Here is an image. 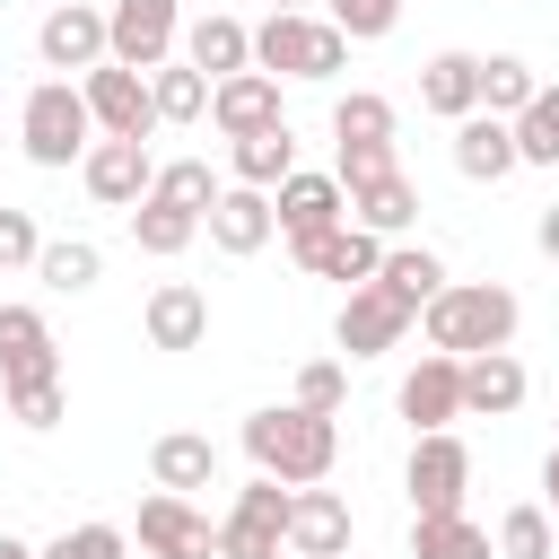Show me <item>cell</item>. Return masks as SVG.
<instances>
[{
    "mask_svg": "<svg viewBox=\"0 0 559 559\" xmlns=\"http://www.w3.org/2000/svg\"><path fill=\"white\" fill-rule=\"evenodd\" d=\"M35 280H44L52 297H79V288H96V280H105V253H96L87 236H44V253H35Z\"/></svg>",
    "mask_w": 559,
    "mask_h": 559,
    "instance_id": "29",
    "label": "cell"
},
{
    "mask_svg": "<svg viewBox=\"0 0 559 559\" xmlns=\"http://www.w3.org/2000/svg\"><path fill=\"white\" fill-rule=\"evenodd\" d=\"M332 175H341V192H367V183H384L402 166H393V140H341L332 148Z\"/></svg>",
    "mask_w": 559,
    "mask_h": 559,
    "instance_id": "36",
    "label": "cell"
},
{
    "mask_svg": "<svg viewBox=\"0 0 559 559\" xmlns=\"http://www.w3.org/2000/svg\"><path fill=\"white\" fill-rule=\"evenodd\" d=\"M288 262H297V271H314V280L367 288V280L384 271V236H367V227H332V236H306V245H288Z\"/></svg>",
    "mask_w": 559,
    "mask_h": 559,
    "instance_id": "16",
    "label": "cell"
},
{
    "mask_svg": "<svg viewBox=\"0 0 559 559\" xmlns=\"http://www.w3.org/2000/svg\"><path fill=\"white\" fill-rule=\"evenodd\" d=\"M183 61H192V70H201V79L218 87V79L253 70V26H245V17H218V9H210V17H192V26H183Z\"/></svg>",
    "mask_w": 559,
    "mask_h": 559,
    "instance_id": "22",
    "label": "cell"
},
{
    "mask_svg": "<svg viewBox=\"0 0 559 559\" xmlns=\"http://www.w3.org/2000/svg\"><path fill=\"white\" fill-rule=\"evenodd\" d=\"M9 402V419L17 428H61V411H70V393L61 384H17V393H0Z\"/></svg>",
    "mask_w": 559,
    "mask_h": 559,
    "instance_id": "42",
    "label": "cell"
},
{
    "mask_svg": "<svg viewBox=\"0 0 559 559\" xmlns=\"http://www.w3.org/2000/svg\"><path fill=\"white\" fill-rule=\"evenodd\" d=\"M349 550V498L341 489H297L288 498V559H341Z\"/></svg>",
    "mask_w": 559,
    "mask_h": 559,
    "instance_id": "20",
    "label": "cell"
},
{
    "mask_svg": "<svg viewBox=\"0 0 559 559\" xmlns=\"http://www.w3.org/2000/svg\"><path fill=\"white\" fill-rule=\"evenodd\" d=\"M341 140H393V96L349 87V96L332 105V148H341Z\"/></svg>",
    "mask_w": 559,
    "mask_h": 559,
    "instance_id": "35",
    "label": "cell"
},
{
    "mask_svg": "<svg viewBox=\"0 0 559 559\" xmlns=\"http://www.w3.org/2000/svg\"><path fill=\"white\" fill-rule=\"evenodd\" d=\"M533 96H542V79H533V61H524V52H489V61H480V114L515 122Z\"/></svg>",
    "mask_w": 559,
    "mask_h": 559,
    "instance_id": "32",
    "label": "cell"
},
{
    "mask_svg": "<svg viewBox=\"0 0 559 559\" xmlns=\"http://www.w3.org/2000/svg\"><path fill=\"white\" fill-rule=\"evenodd\" d=\"M341 402H349V367H341V358H306V367H297V411L341 419Z\"/></svg>",
    "mask_w": 559,
    "mask_h": 559,
    "instance_id": "38",
    "label": "cell"
},
{
    "mask_svg": "<svg viewBox=\"0 0 559 559\" xmlns=\"http://www.w3.org/2000/svg\"><path fill=\"white\" fill-rule=\"evenodd\" d=\"M297 175V131H253V140H227V183H253V192H280Z\"/></svg>",
    "mask_w": 559,
    "mask_h": 559,
    "instance_id": "25",
    "label": "cell"
},
{
    "mask_svg": "<svg viewBox=\"0 0 559 559\" xmlns=\"http://www.w3.org/2000/svg\"><path fill=\"white\" fill-rule=\"evenodd\" d=\"M0 559H44L35 542H17V533H0Z\"/></svg>",
    "mask_w": 559,
    "mask_h": 559,
    "instance_id": "46",
    "label": "cell"
},
{
    "mask_svg": "<svg viewBox=\"0 0 559 559\" xmlns=\"http://www.w3.org/2000/svg\"><path fill=\"white\" fill-rule=\"evenodd\" d=\"M419 105L445 114V122L480 114V52H437V61L419 70Z\"/></svg>",
    "mask_w": 559,
    "mask_h": 559,
    "instance_id": "26",
    "label": "cell"
},
{
    "mask_svg": "<svg viewBox=\"0 0 559 559\" xmlns=\"http://www.w3.org/2000/svg\"><path fill=\"white\" fill-rule=\"evenodd\" d=\"M533 236H542V253H550V262H559V201H550V210H542V227H533Z\"/></svg>",
    "mask_w": 559,
    "mask_h": 559,
    "instance_id": "45",
    "label": "cell"
},
{
    "mask_svg": "<svg viewBox=\"0 0 559 559\" xmlns=\"http://www.w3.org/2000/svg\"><path fill=\"white\" fill-rule=\"evenodd\" d=\"M341 61H349V35L314 9H271L253 26V70H271V79H332Z\"/></svg>",
    "mask_w": 559,
    "mask_h": 559,
    "instance_id": "4",
    "label": "cell"
},
{
    "mask_svg": "<svg viewBox=\"0 0 559 559\" xmlns=\"http://www.w3.org/2000/svg\"><path fill=\"white\" fill-rule=\"evenodd\" d=\"M17 140H26V166L61 175V166H79V157L96 148V114H87V96H79L70 79H44V87H26V105H17Z\"/></svg>",
    "mask_w": 559,
    "mask_h": 559,
    "instance_id": "3",
    "label": "cell"
},
{
    "mask_svg": "<svg viewBox=\"0 0 559 559\" xmlns=\"http://www.w3.org/2000/svg\"><path fill=\"white\" fill-rule=\"evenodd\" d=\"M245 454H253L262 480H280V489H314V480H332V463H341V419L297 411V402H271V411L245 419Z\"/></svg>",
    "mask_w": 559,
    "mask_h": 559,
    "instance_id": "1",
    "label": "cell"
},
{
    "mask_svg": "<svg viewBox=\"0 0 559 559\" xmlns=\"http://www.w3.org/2000/svg\"><path fill=\"white\" fill-rule=\"evenodd\" d=\"M271 210H280V236H288V245L349 227V192H341V175H306V166H297V175L271 192Z\"/></svg>",
    "mask_w": 559,
    "mask_h": 559,
    "instance_id": "14",
    "label": "cell"
},
{
    "mask_svg": "<svg viewBox=\"0 0 559 559\" xmlns=\"http://www.w3.org/2000/svg\"><path fill=\"white\" fill-rule=\"evenodd\" d=\"M35 253H44V227L26 210H0V271H35Z\"/></svg>",
    "mask_w": 559,
    "mask_h": 559,
    "instance_id": "43",
    "label": "cell"
},
{
    "mask_svg": "<svg viewBox=\"0 0 559 559\" xmlns=\"http://www.w3.org/2000/svg\"><path fill=\"white\" fill-rule=\"evenodd\" d=\"M79 96H87V114H96V140H148V131H157L148 70L105 61V70H87V79H79Z\"/></svg>",
    "mask_w": 559,
    "mask_h": 559,
    "instance_id": "8",
    "label": "cell"
},
{
    "mask_svg": "<svg viewBox=\"0 0 559 559\" xmlns=\"http://www.w3.org/2000/svg\"><path fill=\"white\" fill-rule=\"evenodd\" d=\"M192 236H201V210H183V201H166V192H148V201L131 210V245L157 253V262H175Z\"/></svg>",
    "mask_w": 559,
    "mask_h": 559,
    "instance_id": "28",
    "label": "cell"
},
{
    "mask_svg": "<svg viewBox=\"0 0 559 559\" xmlns=\"http://www.w3.org/2000/svg\"><path fill=\"white\" fill-rule=\"evenodd\" d=\"M35 52H44V70H105L114 61V35H105V9H87V0H61V9H44V26H35Z\"/></svg>",
    "mask_w": 559,
    "mask_h": 559,
    "instance_id": "10",
    "label": "cell"
},
{
    "mask_svg": "<svg viewBox=\"0 0 559 559\" xmlns=\"http://www.w3.org/2000/svg\"><path fill=\"white\" fill-rule=\"evenodd\" d=\"M323 17L349 35V44H376V35H393V17H402V0H323Z\"/></svg>",
    "mask_w": 559,
    "mask_h": 559,
    "instance_id": "41",
    "label": "cell"
},
{
    "mask_svg": "<svg viewBox=\"0 0 559 559\" xmlns=\"http://www.w3.org/2000/svg\"><path fill=\"white\" fill-rule=\"evenodd\" d=\"M140 550L148 559H218V524L192 498H140Z\"/></svg>",
    "mask_w": 559,
    "mask_h": 559,
    "instance_id": "13",
    "label": "cell"
},
{
    "mask_svg": "<svg viewBox=\"0 0 559 559\" xmlns=\"http://www.w3.org/2000/svg\"><path fill=\"white\" fill-rule=\"evenodd\" d=\"M44 559H131V533L122 524H70L44 542Z\"/></svg>",
    "mask_w": 559,
    "mask_h": 559,
    "instance_id": "40",
    "label": "cell"
},
{
    "mask_svg": "<svg viewBox=\"0 0 559 559\" xmlns=\"http://www.w3.org/2000/svg\"><path fill=\"white\" fill-rule=\"evenodd\" d=\"M515 157L524 166H559V87L542 79V96L515 114Z\"/></svg>",
    "mask_w": 559,
    "mask_h": 559,
    "instance_id": "34",
    "label": "cell"
},
{
    "mask_svg": "<svg viewBox=\"0 0 559 559\" xmlns=\"http://www.w3.org/2000/svg\"><path fill=\"white\" fill-rule=\"evenodd\" d=\"M411 559H498L472 515H411Z\"/></svg>",
    "mask_w": 559,
    "mask_h": 559,
    "instance_id": "31",
    "label": "cell"
},
{
    "mask_svg": "<svg viewBox=\"0 0 559 559\" xmlns=\"http://www.w3.org/2000/svg\"><path fill=\"white\" fill-rule=\"evenodd\" d=\"M210 122H218L227 140L280 131V122H288V114H280V79H271V70H236V79H218V87H210Z\"/></svg>",
    "mask_w": 559,
    "mask_h": 559,
    "instance_id": "17",
    "label": "cell"
},
{
    "mask_svg": "<svg viewBox=\"0 0 559 559\" xmlns=\"http://www.w3.org/2000/svg\"><path fill=\"white\" fill-rule=\"evenodd\" d=\"M17 384H61V349H52L44 306H0V393H17Z\"/></svg>",
    "mask_w": 559,
    "mask_h": 559,
    "instance_id": "12",
    "label": "cell"
},
{
    "mask_svg": "<svg viewBox=\"0 0 559 559\" xmlns=\"http://www.w3.org/2000/svg\"><path fill=\"white\" fill-rule=\"evenodd\" d=\"M376 280H384L402 306L428 314V297L445 288V253H437V245H384V271H376Z\"/></svg>",
    "mask_w": 559,
    "mask_h": 559,
    "instance_id": "30",
    "label": "cell"
},
{
    "mask_svg": "<svg viewBox=\"0 0 559 559\" xmlns=\"http://www.w3.org/2000/svg\"><path fill=\"white\" fill-rule=\"evenodd\" d=\"M79 183H87L96 210H140L148 183H157V157H148V140H96L79 157Z\"/></svg>",
    "mask_w": 559,
    "mask_h": 559,
    "instance_id": "11",
    "label": "cell"
},
{
    "mask_svg": "<svg viewBox=\"0 0 559 559\" xmlns=\"http://www.w3.org/2000/svg\"><path fill=\"white\" fill-rule=\"evenodd\" d=\"M201 227H210V245H218V253H236V262H245V253H262V245L280 236V210H271V192L227 183V192L210 201V218H201Z\"/></svg>",
    "mask_w": 559,
    "mask_h": 559,
    "instance_id": "18",
    "label": "cell"
},
{
    "mask_svg": "<svg viewBox=\"0 0 559 559\" xmlns=\"http://www.w3.org/2000/svg\"><path fill=\"white\" fill-rule=\"evenodd\" d=\"M393 402H402L411 437H437V428H454V419H463V358H437V349H428V358L402 376V393H393Z\"/></svg>",
    "mask_w": 559,
    "mask_h": 559,
    "instance_id": "15",
    "label": "cell"
},
{
    "mask_svg": "<svg viewBox=\"0 0 559 559\" xmlns=\"http://www.w3.org/2000/svg\"><path fill=\"white\" fill-rule=\"evenodd\" d=\"M140 332H148V349H201L210 341V297L192 280H157L148 306H140Z\"/></svg>",
    "mask_w": 559,
    "mask_h": 559,
    "instance_id": "19",
    "label": "cell"
},
{
    "mask_svg": "<svg viewBox=\"0 0 559 559\" xmlns=\"http://www.w3.org/2000/svg\"><path fill=\"white\" fill-rule=\"evenodd\" d=\"M148 96H157V122H210V79L175 52L166 70H148Z\"/></svg>",
    "mask_w": 559,
    "mask_h": 559,
    "instance_id": "33",
    "label": "cell"
},
{
    "mask_svg": "<svg viewBox=\"0 0 559 559\" xmlns=\"http://www.w3.org/2000/svg\"><path fill=\"white\" fill-rule=\"evenodd\" d=\"M288 498L297 489H280V480H245L236 489V507L218 515V559H280L288 550Z\"/></svg>",
    "mask_w": 559,
    "mask_h": 559,
    "instance_id": "5",
    "label": "cell"
},
{
    "mask_svg": "<svg viewBox=\"0 0 559 559\" xmlns=\"http://www.w3.org/2000/svg\"><path fill=\"white\" fill-rule=\"evenodd\" d=\"M271 9H314V0H271Z\"/></svg>",
    "mask_w": 559,
    "mask_h": 559,
    "instance_id": "47",
    "label": "cell"
},
{
    "mask_svg": "<svg viewBox=\"0 0 559 559\" xmlns=\"http://www.w3.org/2000/svg\"><path fill=\"white\" fill-rule=\"evenodd\" d=\"M105 35H114V61L122 70H166L183 52V0H114L105 9Z\"/></svg>",
    "mask_w": 559,
    "mask_h": 559,
    "instance_id": "6",
    "label": "cell"
},
{
    "mask_svg": "<svg viewBox=\"0 0 559 559\" xmlns=\"http://www.w3.org/2000/svg\"><path fill=\"white\" fill-rule=\"evenodd\" d=\"M148 480H157L166 498H192V489H218V445H210L201 428H166V437L148 445Z\"/></svg>",
    "mask_w": 559,
    "mask_h": 559,
    "instance_id": "21",
    "label": "cell"
},
{
    "mask_svg": "<svg viewBox=\"0 0 559 559\" xmlns=\"http://www.w3.org/2000/svg\"><path fill=\"white\" fill-rule=\"evenodd\" d=\"M148 192H166V201H183V210H201V218H210V201H218L227 183L210 175V157H175V166H157V183H148Z\"/></svg>",
    "mask_w": 559,
    "mask_h": 559,
    "instance_id": "37",
    "label": "cell"
},
{
    "mask_svg": "<svg viewBox=\"0 0 559 559\" xmlns=\"http://www.w3.org/2000/svg\"><path fill=\"white\" fill-rule=\"evenodd\" d=\"M419 323V306H402L384 280H367V288H349L341 297V323H332V341L349 349V358H384V349H402V332Z\"/></svg>",
    "mask_w": 559,
    "mask_h": 559,
    "instance_id": "9",
    "label": "cell"
},
{
    "mask_svg": "<svg viewBox=\"0 0 559 559\" xmlns=\"http://www.w3.org/2000/svg\"><path fill=\"white\" fill-rule=\"evenodd\" d=\"M402 489H411V515H463V489H472V445H463L454 428L419 437V445H411Z\"/></svg>",
    "mask_w": 559,
    "mask_h": 559,
    "instance_id": "7",
    "label": "cell"
},
{
    "mask_svg": "<svg viewBox=\"0 0 559 559\" xmlns=\"http://www.w3.org/2000/svg\"><path fill=\"white\" fill-rule=\"evenodd\" d=\"M498 559H550V507H507L498 515Z\"/></svg>",
    "mask_w": 559,
    "mask_h": 559,
    "instance_id": "39",
    "label": "cell"
},
{
    "mask_svg": "<svg viewBox=\"0 0 559 559\" xmlns=\"http://www.w3.org/2000/svg\"><path fill=\"white\" fill-rule=\"evenodd\" d=\"M542 507H550V524H559V445H550V463H542Z\"/></svg>",
    "mask_w": 559,
    "mask_h": 559,
    "instance_id": "44",
    "label": "cell"
},
{
    "mask_svg": "<svg viewBox=\"0 0 559 559\" xmlns=\"http://www.w3.org/2000/svg\"><path fill=\"white\" fill-rule=\"evenodd\" d=\"M515 402H524V358L515 349L463 358V419H507Z\"/></svg>",
    "mask_w": 559,
    "mask_h": 559,
    "instance_id": "24",
    "label": "cell"
},
{
    "mask_svg": "<svg viewBox=\"0 0 559 559\" xmlns=\"http://www.w3.org/2000/svg\"><path fill=\"white\" fill-rule=\"evenodd\" d=\"M524 157H515V122H498V114H463L454 122V175L463 183H498V175H515Z\"/></svg>",
    "mask_w": 559,
    "mask_h": 559,
    "instance_id": "23",
    "label": "cell"
},
{
    "mask_svg": "<svg viewBox=\"0 0 559 559\" xmlns=\"http://www.w3.org/2000/svg\"><path fill=\"white\" fill-rule=\"evenodd\" d=\"M411 218H419V183H411V175H384V183L349 192V227H367V236H384V245H402Z\"/></svg>",
    "mask_w": 559,
    "mask_h": 559,
    "instance_id": "27",
    "label": "cell"
},
{
    "mask_svg": "<svg viewBox=\"0 0 559 559\" xmlns=\"http://www.w3.org/2000/svg\"><path fill=\"white\" fill-rule=\"evenodd\" d=\"M515 323H524V306L498 280H445L428 297V314H419V332H428L437 358H489V349L515 341Z\"/></svg>",
    "mask_w": 559,
    "mask_h": 559,
    "instance_id": "2",
    "label": "cell"
}]
</instances>
